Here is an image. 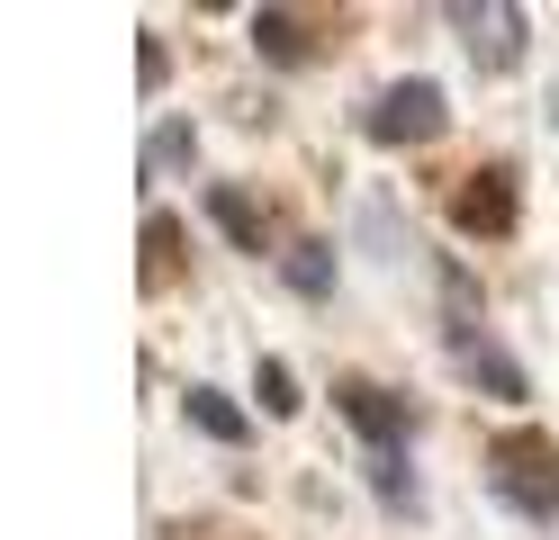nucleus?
Masks as SVG:
<instances>
[{"instance_id":"nucleus-1","label":"nucleus","mask_w":559,"mask_h":540,"mask_svg":"<svg viewBox=\"0 0 559 540\" xmlns=\"http://www.w3.org/2000/svg\"><path fill=\"white\" fill-rule=\"evenodd\" d=\"M487 487H497L523 523H550L559 514V451L542 442V432H514V442L487 451Z\"/></svg>"},{"instance_id":"nucleus-2","label":"nucleus","mask_w":559,"mask_h":540,"mask_svg":"<svg viewBox=\"0 0 559 540\" xmlns=\"http://www.w3.org/2000/svg\"><path fill=\"white\" fill-rule=\"evenodd\" d=\"M442 127H451V108H442L433 82H397V91H379V108H370L379 144H433Z\"/></svg>"},{"instance_id":"nucleus-3","label":"nucleus","mask_w":559,"mask_h":540,"mask_svg":"<svg viewBox=\"0 0 559 540\" xmlns=\"http://www.w3.org/2000/svg\"><path fill=\"white\" fill-rule=\"evenodd\" d=\"M451 216H461V235H514V171H469Z\"/></svg>"},{"instance_id":"nucleus-4","label":"nucleus","mask_w":559,"mask_h":540,"mask_svg":"<svg viewBox=\"0 0 559 540\" xmlns=\"http://www.w3.org/2000/svg\"><path fill=\"white\" fill-rule=\"evenodd\" d=\"M334 406L353 415V423L370 432L379 451H389V442H406V396H389L379 379H343V387H334Z\"/></svg>"},{"instance_id":"nucleus-5","label":"nucleus","mask_w":559,"mask_h":540,"mask_svg":"<svg viewBox=\"0 0 559 540\" xmlns=\"http://www.w3.org/2000/svg\"><path fill=\"white\" fill-rule=\"evenodd\" d=\"M451 27H469V55L487 63V72H506L514 55H523V10H451Z\"/></svg>"},{"instance_id":"nucleus-6","label":"nucleus","mask_w":559,"mask_h":540,"mask_svg":"<svg viewBox=\"0 0 559 540\" xmlns=\"http://www.w3.org/2000/svg\"><path fill=\"white\" fill-rule=\"evenodd\" d=\"M451 360H461L469 379H487V387H497V396H523V370H514L506 351H487V343L469 334V324H451Z\"/></svg>"},{"instance_id":"nucleus-7","label":"nucleus","mask_w":559,"mask_h":540,"mask_svg":"<svg viewBox=\"0 0 559 540\" xmlns=\"http://www.w3.org/2000/svg\"><path fill=\"white\" fill-rule=\"evenodd\" d=\"M207 216H217V226H226L243 252H262V207L243 199V190H207Z\"/></svg>"},{"instance_id":"nucleus-8","label":"nucleus","mask_w":559,"mask_h":540,"mask_svg":"<svg viewBox=\"0 0 559 540\" xmlns=\"http://www.w3.org/2000/svg\"><path fill=\"white\" fill-rule=\"evenodd\" d=\"M190 423L207 432V442H243V415L226 406V396H217V387H190Z\"/></svg>"},{"instance_id":"nucleus-9","label":"nucleus","mask_w":559,"mask_h":540,"mask_svg":"<svg viewBox=\"0 0 559 540\" xmlns=\"http://www.w3.org/2000/svg\"><path fill=\"white\" fill-rule=\"evenodd\" d=\"M253 36H262V55H280V63H298V55H307V36H298V19H289V10H262V19H253Z\"/></svg>"},{"instance_id":"nucleus-10","label":"nucleus","mask_w":559,"mask_h":540,"mask_svg":"<svg viewBox=\"0 0 559 540\" xmlns=\"http://www.w3.org/2000/svg\"><path fill=\"white\" fill-rule=\"evenodd\" d=\"M370 487H379V504H406V514H415V504H425V487H415V478H406V468H397L389 451L370 459Z\"/></svg>"},{"instance_id":"nucleus-11","label":"nucleus","mask_w":559,"mask_h":540,"mask_svg":"<svg viewBox=\"0 0 559 540\" xmlns=\"http://www.w3.org/2000/svg\"><path fill=\"white\" fill-rule=\"evenodd\" d=\"M289 288H307V298H325V288H334L325 243H298V252H289Z\"/></svg>"},{"instance_id":"nucleus-12","label":"nucleus","mask_w":559,"mask_h":540,"mask_svg":"<svg viewBox=\"0 0 559 540\" xmlns=\"http://www.w3.org/2000/svg\"><path fill=\"white\" fill-rule=\"evenodd\" d=\"M262 406H271V415H298V387H289V360H262Z\"/></svg>"},{"instance_id":"nucleus-13","label":"nucleus","mask_w":559,"mask_h":540,"mask_svg":"<svg viewBox=\"0 0 559 540\" xmlns=\"http://www.w3.org/2000/svg\"><path fill=\"white\" fill-rule=\"evenodd\" d=\"M190 154H199V135H190V127H163V135H154V171H181Z\"/></svg>"},{"instance_id":"nucleus-14","label":"nucleus","mask_w":559,"mask_h":540,"mask_svg":"<svg viewBox=\"0 0 559 540\" xmlns=\"http://www.w3.org/2000/svg\"><path fill=\"white\" fill-rule=\"evenodd\" d=\"M171 243H181V226H171V216H154V226H145V252H154V262H145V271H154V279L171 271Z\"/></svg>"},{"instance_id":"nucleus-15","label":"nucleus","mask_w":559,"mask_h":540,"mask_svg":"<svg viewBox=\"0 0 559 540\" xmlns=\"http://www.w3.org/2000/svg\"><path fill=\"white\" fill-rule=\"evenodd\" d=\"M550 127H559V91H550Z\"/></svg>"}]
</instances>
